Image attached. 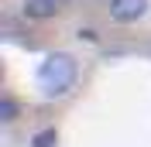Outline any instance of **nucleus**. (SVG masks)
<instances>
[{"label": "nucleus", "mask_w": 151, "mask_h": 147, "mask_svg": "<svg viewBox=\"0 0 151 147\" xmlns=\"http://www.w3.org/2000/svg\"><path fill=\"white\" fill-rule=\"evenodd\" d=\"M76 75H79V65L69 51H52V55L41 58L38 65V89L45 96H65L69 89L76 86Z\"/></svg>", "instance_id": "1"}, {"label": "nucleus", "mask_w": 151, "mask_h": 147, "mask_svg": "<svg viewBox=\"0 0 151 147\" xmlns=\"http://www.w3.org/2000/svg\"><path fill=\"white\" fill-rule=\"evenodd\" d=\"M148 14V0H110V17L120 24H134Z\"/></svg>", "instance_id": "2"}, {"label": "nucleus", "mask_w": 151, "mask_h": 147, "mask_svg": "<svg viewBox=\"0 0 151 147\" xmlns=\"http://www.w3.org/2000/svg\"><path fill=\"white\" fill-rule=\"evenodd\" d=\"M69 0H24V14L35 21H48V17H55L58 10H65Z\"/></svg>", "instance_id": "3"}, {"label": "nucleus", "mask_w": 151, "mask_h": 147, "mask_svg": "<svg viewBox=\"0 0 151 147\" xmlns=\"http://www.w3.org/2000/svg\"><path fill=\"white\" fill-rule=\"evenodd\" d=\"M31 144H35V147H55L58 144V133H55V130H41V133H35Z\"/></svg>", "instance_id": "4"}, {"label": "nucleus", "mask_w": 151, "mask_h": 147, "mask_svg": "<svg viewBox=\"0 0 151 147\" xmlns=\"http://www.w3.org/2000/svg\"><path fill=\"white\" fill-rule=\"evenodd\" d=\"M14 116H17V106H14V99H0V120H4V123H10Z\"/></svg>", "instance_id": "5"}]
</instances>
